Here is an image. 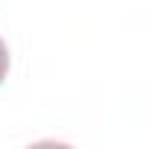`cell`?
Listing matches in <instances>:
<instances>
[{
  "mask_svg": "<svg viewBox=\"0 0 149 149\" xmlns=\"http://www.w3.org/2000/svg\"><path fill=\"white\" fill-rule=\"evenodd\" d=\"M6 76H9V50H6L3 38H0V85H3Z\"/></svg>",
  "mask_w": 149,
  "mask_h": 149,
  "instance_id": "obj_1",
  "label": "cell"
}]
</instances>
